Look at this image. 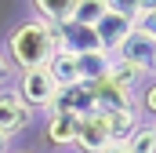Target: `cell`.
Masks as SVG:
<instances>
[{
  "label": "cell",
  "mask_w": 156,
  "mask_h": 153,
  "mask_svg": "<svg viewBox=\"0 0 156 153\" xmlns=\"http://www.w3.org/2000/svg\"><path fill=\"white\" fill-rule=\"evenodd\" d=\"M47 73H51V80H55L58 88L83 84V80H80V58L73 51H62V47H55V55L47 58Z\"/></svg>",
  "instance_id": "9"
},
{
  "label": "cell",
  "mask_w": 156,
  "mask_h": 153,
  "mask_svg": "<svg viewBox=\"0 0 156 153\" xmlns=\"http://www.w3.org/2000/svg\"><path fill=\"white\" fill-rule=\"evenodd\" d=\"M7 142H11V139H7V135H0V153H7Z\"/></svg>",
  "instance_id": "21"
},
{
  "label": "cell",
  "mask_w": 156,
  "mask_h": 153,
  "mask_svg": "<svg viewBox=\"0 0 156 153\" xmlns=\"http://www.w3.org/2000/svg\"><path fill=\"white\" fill-rule=\"evenodd\" d=\"M131 26H134L131 18H123V15H116V11H109V15L94 26V37H98V44H102V51H105V55H113V51H116V44L131 33Z\"/></svg>",
  "instance_id": "10"
},
{
  "label": "cell",
  "mask_w": 156,
  "mask_h": 153,
  "mask_svg": "<svg viewBox=\"0 0 156 153\" xmlns=\"http://www.w3.org/2000/svg\"><path fill=\"white\" fill-rule=\"evenodd\" d=\"M105 124H109V139H113V142H127V139H131V131L142 124V117H138V110L131 106V110L105 113Z\"/></svg>",
  "instance_id": "13"
},
{
  "label": "cell",
  "mask_w": 156,
  "mask_h": 153,
  "mask_svg": "<svg viewBox=\"0 0 156 153\" xmlns=\"http://www.w3.org/2000/svg\"><path fill=\"white\" fill-rule=\"evenodd\" d=\"M22 153H37V150H22Z\"/></svg>",
  "instance_id": "22"
},
{
  "label": "cell",
  "mask_w": 156,
  "mask_h": 153,
  "mask_svg": "<svg viewBox=\"0 0 156 153\" xmlns=\"http://www.w3.org/2000/svg\"><path fill=\"white\" fill-rule=\"evenodd\" d=\"M87 88H91V102H94L98 113H116V110H131L134 106V91H127L123 84H116L109 73L91 80Z\"/></svg>",
  "instance_id": "4"
},
{
  "label": "cell",
  "mask_w": 156,
  "mask_h": 153,
  "mask_svg": "<svg viewBox=\"0 0 156 153\" xmlns=\"http://www.w3.org/2000/svg\"><path fill=\"white\" fill-rule=\"evenodd\" d=\"M76 58H80V80L83 84H91V80L109 73V55L105 51H91V55H76Z\"/></svg>",
  "instance_id": "15"
},
{
  "label": "cell",
  "mask_w": 156,
  "mask_h": 153,
  "mask_svg": "<svg viewBox=\"0 0 156 153\" xmlns=\"http://www.w3.org/2000/svg\"><path fill=\"white\" fill-rule=\"evenodd\" d=\"M142 4L145 0H109V11H116V15H123V18H138L142 15Z\"/></svg>",
  "instance_id": "17"
},
{
  "label": "cell",
  "mask_w": 156,
  "mask_h": 153,
  "mask_svg": "<svg viewBox=\"0 0 156 153\" xmlns=\"http://www.w3.org/2000/svg\"><path fill=\"white\" fill-rule=\"evenodd\" d=\"M33 113H47L55 106V95H58V84L51 80L47 66H33V69H18L15 73V88H11Z\"/></svg>",
  "instance_id": "2"
},
{
  "label": "cell",
  "mask_w": 156,
  "mask_h": 153,
  "mask_svg": "<svg viewBox=\"0 0 156 153\" xmlns=\"http://www.w3.org/2000/svg\"><path fill=\"white\" fill-rule=\"evenodd\" d=\"M153 73H156V69H153Z\"/></svg>",
  "instance_id": "23"
},
{
  "label": "cell",
  "mask_w": 156,
  "mask_h": 153,
  "mask_svg": "<svg viewBox=\"0 0 156 153\" xmlns=\"http://www.w3.org/2000/svg\"><path fill=\"white\" fill-rule=\"evenodd\" d=\"M15 73H18V69H15V66L7 62V55H4V47H0V91H4V88H11Z\"/></svg>",
  "instance_id": "19"
},
{
  "label": "cell",
  "mask_w": 156,
  "mask_h": 153,
  "mask_svg": "<svg viewBox=\"0 0 156 153\" xmlns=\"http://www.w3.org/2000/svg\"><path fill=\"white\" fill-rule=\"evenodd\" d=\"M76 120L73 113H58V110H47L44 117V142L55 146V150H69L73 139H76Z\"/></svg>",
  "instance_id": "7"
},
{
  "label": "cell",
  "mask_w": 156,
  "mask_h": 153,
  "mask_svg": "<svg viewBox=\"0 0 156 153\" xmlns=\"http://www.w3.org/2000/svg\"><path fill=\"white\" fill-rule=\"evenodd\" d=\"M102 153H131V150H127V142H109Z\"/></svg>",
  "instance_id": "20"
},
{
  "label": "cell",
  "mask_w": 156,
  "mask_h": 153,
  "mask_svg": "<svg viewBox=\"0 0 156 153\" xmlns=\"http://www.w3.org/2000/svg\"><path fill=\"white\" fill-rule=\"evenodd\" d=\"M51 110H58V113H73V117H87L94 110V102H91V88L87 84H73V88H58V95H55V106Z\"/></svg>",
  "instance_id": "8"
},
{
  "label": "cell",
  "mask_w": 156,
  "mask_h": 153,
  "mask_svg": "<svg viewBox=\"0 0 156 153\" xmlns=\"http://www.w3.org/2000/svg\"><path fill=\"white\" fill-rule=\"evenodd\" d=\"M73 4H76V0H29V7H33V18L47 22V26H55V29L69 22V11H73Z\"/></svg>",
  "instance_id": "11"
},
{
  "label": "cell",
  "mask_w": 156,
  "mask_h": 153,
  "mask_svg": "<svg viewBox=\"0 0 156 153\" xmlns=\"http://www.w3.org/2000/svg\"><path fill=\"white\" fill-rule=\"evenodd\" d=\"M134 29H142L145 37L156 40V7H149V11H142L138 18H134Z\"/></svg>",
  "instance_id": "18"
},
{
  "label": "cell",
  "mask_w": 156,
  "mask_h": 153,
  "mask_svg": "<svg viewBox=\"0 0 156 153\" xmlns=\"http://www.w3.org/2000/svg\"><path fill=\"white\" fill-rule=\"evenodd\" d=\"M127 150L131 153H156V120H142L134 131H131V139H127Z\"/></svg>",
  "instance_id": "16"
},
{
  "label": "cell",
  "mask_w": 156,
  "mask_h": 153,
  "mask_svg": "<svg viewBox=\"0 0 156 153\" xmlns=\"http://www.w3.org/2000/svg\"><path fill=\"white\" fill-rule=\"evenodd\" d=\"M134 110H138V117H145V120H156V73L138 84V91H134Z\"/></svg>",
  "instance_id": "14"
},
{
  "label": "cell",
  "mask_w": 156,
  "mask_h": 153,
  "mask_svg": "<svg viewBox=\"0 0 156 153\" xmlns=\"http://www.w3.org/2000/svg\"><path fill=\"white\" fill-rule=\"evenodd\" d=\"M109 58H120V62H127V66H134V69H142V73L153 76V69H156V40L131 26V33L116 44V51Z\"/></svg>",
  "instance_id": "3"
},
{
  "label": "cell",
  "mask_w": 156,
  "mask_h": 153,
  "mask_svg": "<svg viewBox=\"0 0 156 153\" xmlns=\"http://www.w3.org/2000/svg\"><path fill=\"white\" fill-rule=\"evenodd\" d=\"M105 15H109V0H76L73 11H69V22H73V26H87V29H94Z\"/></svg>",
  "instance_id": "12"
},
{
  "label": "cell",
  "mask_w": 156,
  "mask_h": 153,
  "mask_svg": "<svg viewBox=\"0 0 156 153\" xmlns=\"http://www.w3.org/2000/svg\"><path fill=\"white\" fill-rule=\"evenodd\" d=\"M109 124H105V113L91 110L87 117L76 120V139H73V150L76 153H102L109 146Z\"/></svg>",
  "instance_id": "5"
},
{
  "label": "cell",
  "mask_w": 156,
  "mask_h": 153,
  "mask_svg": "<svg viewBox=\"0 0 156 153\" xmlns=\"http://www.w3.org/2000/svg\"><path fill=\"white\" fill-rule=\"evenodd\" d=\"M37 120V113L11 91V88H4L0 91V135H7V139H15V135H22L29 124Z\"/></svg>",
  "instance_id": "6"
},
{
  "label": "cell",
  "mask_w": 156,
  "mask_h": 153,
  "mask_svg": "<svg viewBox=\"0 0 156 153\" xmlns=\"http://www.w3.org/2000/svg\"><path fill=\"white\" fill-rule=\"evenodd\" d=\"M7 62L15 69H33V66H47V58L55 55V26L40 22V18H26L7 33Z\"/></svg>",
  "instance_id": "1"
}]
</instances>
